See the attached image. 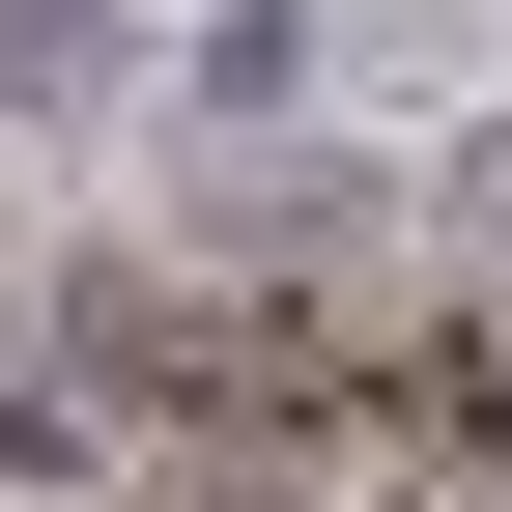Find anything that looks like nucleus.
<instances>
[{
    "mask_svg": "<svg viewBox=\"0 0 512 512\" xmlns=\"http://www.w3.org/2000/svg\"><path fill=\"white\" fill-rule=\"evenodd\" d=\"M0 484H86V399H0Z\"/></svg>",
    "mask_w": 512,
    "mask_h": 512,
    "instance_id": "f03ea898",
    "label": "nucleus"
},
{
    "mask_svg": "<svg viewBox=\"0 0 512 512\" xmlns=\"http://www.w3.org/2000/svg\"><path fill=\"white\" fill-rule=\"evenodd\" d=\"M114 29H143V0H0V114H86Z\"/></svg>",
    "mask_w": 512,
    "mask_h": 512,
    "instance_id": "f257e3e1",
    "label": "nucleus"
}]
</instances>
